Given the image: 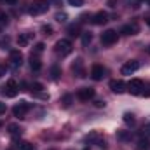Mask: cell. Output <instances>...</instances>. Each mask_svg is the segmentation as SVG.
<instances>
[{
    "label": "cell",
    "mask_w": 150,
    "mask_h": 150,
    "mask_svg": "<svg viewBox=\"0 0 150 150\" xmlns=\"http://www.w3.org/2000/svg\"><path fill=\"white\" fill-rule=\"evenodd\" d=\"M147 25H149V28H150V18H147Z\"/></svg>",
    "instance_id": "obj_39"
},
{
    "label": "cell",
    "mask_w": 150,
    "mask_h": 150,
    "mask_svg": "<svg viewBox=\"0 0 150 150\" xmlns=\"http://www.w3.org/2000/svg\"><path fill=\"white\" fill-rule=\"evenodd\" d=\"M9 58H11V63H12L14 67H21V63H23V54H21V52H19L18 49L11 51Z\"/></svg>",
    "instance_id": "obj_12"
},
{
    "label": "cell",
    "mask_w": 150,
    "mask_h": 150,
    "mask_svg": "<svg viewBox=\"0 0 150 150\" xmlns=\"http://www.w3.org/2000/svg\"><path fill=\"white\" fill-rule=\"evenodd\" d=\"M103 77H105V68L101 65H93V68H91V79L93 80H101Z\"/></svg>",
    "instance_id": "obj_11"
},
{
    "label": "cell",
    "mask_w": 150,
    "mask_h": 150,
    "mask_svg": "<svg viewBox=\"0 0 150 150\" xmlns=\"http://www.w3.org/2000/svg\"><path fill=\"white\" fill-rule=\"evenodd\" d=\"M56 21L65 23V21H67V14H65V12H58V14H56Z\"/></svg>",
    "instance_id": "obj_29"
},
{
    "label": "cell",
    "mask_w": 150,
    "mask_h": 150,
    "mask_svg": "<svg viewBox=\"0 0 150 150\" xmlns=\"http://www.w3.org/2000/svg\"><path fill=\"white\" fill-rule=\"evenodd\" d=\"M5 110H7L5 103H0V113H5Z\"/></svg>",
    "instance_id": "obj_33"
},
{
    "label": "cell",
    "mask_w": 150,
    "mask_h": 150,
    "mask_svg": "<svg viewBox=\"0 0 150 150\" xmlns=\"http://www.w3.org/2000/svg\"><path fill=\"white\" fill-rule=\"evenodd\" d=\"M96 107H105V101H101V100H98V101H96Z\"/></svg>",
    "instance_id": "obj_36"
},
{
    "label": "cell",
    "mask_w": 150,
    "mask_h": 150,
    "mask_svg": "<svg viewBox=\"0 0 150 150\" xmlns=\"http://www.w3.org/2000/svg\"><path fill=\"white\" fill-rule=\"evenodd\" d=\"M0 126H2V124H0Z\"/></svg>",
    "instance_id": "obj_43"
},
{
    "label": "cell",
    "mask_w": 150,
    "mask_h": 150,
    "mask_svg": "<svg viewBox=\"0 0 150 150\" xmlns=\"http://www.w3.org/2000/svg\"><path fill=\"white\" fill-rule=\"evenodd\" d=\"M133 2H142V0H133Z\"/></svg>",
    "instance_id": "obj_41"
},
{
    "label": "cell",
    "mask_w": 150,
    "mask_h": 150,
    "mask_svg": "<svg viewBox=\"0 0 150 150\" xmlns=\"http://www.w3.org/2000/svg\"><path fill=\"white\" fill-rule=\"evenodd\" d=\"M136 150H150V142L145 138H140L136 143Z\"/></svg>",
    "instance_id": "obj_19"
},
{
    "label": "cell",
    "mask_w": 150,
    "mask_h": 150,
    "mask_svg": "<svg viewBox=\"0 0 150 150\" xmlns=\"http://www.w3.org/2000/svg\"><path fill=\"white\" fill-rule=\"evenodd\" d=\"M18 93H19V86H18V82H16L14 79H9L7 84H5L4 89H2V94H4L5 98H14Z\"/></svg>",
    "instance_id": "obj_3"
},
{
    "label": "cell",
    "mask_w": 150,
    "mask_h": 150,
    "mask_svg": "<svg viewBox=\"0 0 150 150\" xmlns=\"http://www.w3.org/2000/svg\"><path fill=\"white\" fill-rule=\"evenodd\" d=\"M30 68H32L33 72H38V70L42 68V63H40V59H38L37 56H33V54H32V58H30Z\"/></svg>",
    "instance_id": "obj_16"
},
{
    "label": "cell",
    "mask_w": 150,
    "mask_h": 150,
    "mask_svg": "<svg viewBox=\"0 0 150 150\" xmlns=\"http://www.w3.org/2000/svg\"><path fill=\"white\" fill-rule=\"evenodd\" d=\"M120 33H124V35H136V33H138V25H136V23L124 25L122 30H120Z\"/></svg>",
    "instance_id": "obj_13"
},
{
    "label": "cell",
    "mask_w": 150,
    "mask_h": 150,
    "mask_svg": "<svg viewBox=\"0 0 150 150\" xmlns=\"http://www.w3.org/2000/svg\"><path fill=\"white\" fill-rule=\"evenodd\" d=\"M4 2H5V4H16L18 0H4Z\"/></svg>",
    "instance_id": "obj_38"
},
{
    "label": "cell",
    "mask_w": 150,
    "mask_h": 150,
    "mask_svg": "<svg viewBox=\"0 0 150 150\" xmlns=\"http://www.w3.org/2000/svg\"><path fill=\"white\" fill-rule=\"evenodd\" d=\"M143 131H145V133H147V134L150 136V122L147 124V126H145V129H143Z\"/></svg>",
    "instance_id": "obj_34"
},
{
    "label": "cell",
    "mask_w": 150,
    "mask_h": 150,
    "mask_svg": "<svg viewBox=\"0 0 150 150\" xmlns=\"http://www.w3.org/2000/svg\"><path fill=\"white\" fill-rule=\"evenodd\" d=\"M30 89H32L33 93H40V91L44 89V86H42V84H38V82H33V84L30 86Z\"/></svg>",
    "instance_id": "obj_26"
},
{
    "label": "cell",
    "mask_w": 150,
    "mask_h": 150,
    "mask_svg": "<svg viewBox=\"0 0 150 150\" xmlns=\"http://www.w3.org/2000/svg\"><path fill=\"white\" fill-rule=\"evenodd\" d=\"M147 51H149V54H150V45H149V49H147Z\"/></svg>",
    "instance_id": "obj_40"
},
{
    "label": "cell",
    "mask_w": 150,
    "mask_h": 150,
    "mask_svg": "<svg viewBox=\"0 0 150 150\" xmlns=\"http://www.w3.org/2000/svg\"><path fill=\"white\" fill-rule=\"evenodd\" d=\"M47 9H49L47 0H35V2L28 7V12H30L32 16H40V14L47 12Z\"/></svg>",
    "instance_id": "obj_2"
},
{
    "label": "cell",
    "mask_w": 150,
    "mask_h": 150,
    "mask_svg": "<svg viewBox=\"0 0 150 150\" xmlns=\"http://www.w3.org/2000/svg\"><path fill=\"white\" fill-rule=\"evenodd\" d=\"M30 38H32L30 33H21V35L18 37V45H19V47H26L28 42H30Z\"/></svg>",
    "instance_id": "obj_15"
},
{
    "label": "cell",
    "mask_w": 150,
    "mask_h": 150,
    "mask_svg": "<svg viewBox=\"0 0 150 150\" xmlns=\"http://www.w3.org/2000/svg\"><path fill=\"white\" fill-rule=\"evenodd\" d=\"M115 4H117V0H108V7H115Z\"/></svg>",
    "instance_id": "obj_35"
},
{
    "label": "cell",
    "mask_w": 150,
    "mask_h": 150,
    "mask_svg": "<svg viewBox=\"0 0 150 150\" xmlns=\"http://www.w3.org/2000/svg\"><path fill=\"white\" fill-rule=\"evenodd\" d=\"M44 47H45V45H44L42 42H38L37 45H35V52H42V51H44Z\"/></svg>",
    "instance_id": "obj_32"
},
{
    "label": "cell",
    "mask_w": 150,
    "mask_h": 150,
    "mask_svg": "<svg viewBox=\"0 0 150 150\" xmlns=\"http://www.w3.org/2000/svg\"><path fill=\"white\" fill-rule=\"evenodd\" d=\"M140 96H147V98H150V84L143 87V91H142V94H140Z\"/></svg>",
    "instance_id": "obj_31"
},
{
    "label": "cell",
    "mask_w": 150,
    "mask_h": 150,
    "mask_svg": "<svg viewBox=\"0 0 150 150\" xmlns=\"http://www.w3.org/2000/svg\"><path fill=\"white\" fill-rule=\"evenodd\" d=\"M126 86H127V91H129L131 94H136V96H140L142 91H143V87H145V84H143L142 79H131Z\"/></svg>",
    "instance_id": "obj_4"
},
{
    "label": "cell",
    "mask_w": 150,
    "mask_h": 150,
    "mask_svg": "<svg viewBox=\"0 0 150 150\" xmlns=\"http://www.w3.org/2000/svg\"><path fill=\"white\" fill-rule=\"evenodd\" d=\"M91 40H93V35H91L89 32H84V33H82V44H84V45H89Z\"/></svg>",
    "instance_id": "obj_24"
},
{
    "label": "cell",
    "mask_w": 150,
    "mask_h": 150,
    "mask_svg": "<svg viewBox=\"0 0 150 150\" xmlns=\"http://www.w3.org/2000/svg\"><path fill=\"white\" fill-rule=\"evenodd\" d=\"M5 74V68H4V67H2V65H0V77H2V75Z\"/></svg>",
    "instance_id": "obj_37"
},
{
    "label": "cell",
    "mask_w": 150,
    "mask_h": 150,
    "mask_svg": "<svg viewBox=\"0 0 150 150\" xmlns=\"http://www.w3.org/2000/svg\"><path fill=\"white\" fill-rule=\"evenodd\" d=\"M16 150H35V147L30 142H18L16 143Z\"/></svg>",
    "instance_id": "obj_18"
},
{
    "label": "cell",
    "mask_w": 150,
    "mask_h": 150,
    "mask_svg": "<svg viewBox=\"0 0 150 150\" xmlns=\"http://www.w3.org/2000/svg\"><path fill=\"white\" fill-rule=\"evenodd\" d=\"M72 42L68 40V38H61V40H58L56 44H54V51L59 54V56H68L70 52H72Z\"/></svg>",
    "instance_id": "obj_1"
},
{
    "label": "cell",
    "mask_w": 150,
    "mask_h": 150,
    "mask_svg": "<svg viewBox=\"0 0 150 150\" xmlns=\"http://www.w3.org/2000/svg\"><path fill=\"white\" fill-rule=\"evenodd\" d=\"M7 23H9V14L0 11V25H7Z\"/></svg>",
    "instance_id": "obj_27"
},
{
    "label": "cell",
    "mask_w": 150,
    "mask_h": 150,
    "mask_svg": "<svg viewBox=\"0 0 150 150\" xmlns=\"http://www.w3.org/2000/svg\"><path fill=\"white\" fill-rule=\"evenodd\" d=\"M30 110V103L28 101H19L14 108H12V113H14V117H18V119H25V115L28 113Z\"/></svg>",
    "instance_id": "obj_5"
},
{
    "label": "cell",
    "mask_w": 150,
    "mask_h": 150,
    "mask_svg": "<svg viewBox=\"0 0 150 150\" xmlns=\"http://www.w3.org/2000/svg\"><path fill=\"white\" fill-rule=\"evenodd\" d=\"M77 98H79L80 101H89V100L94 98V89H93V87H82V89H79Z\"/></svg>",
    "instance_id": "obj_8"
},
{
    "label": "cell",
    "mask_w": 150,
    "mask_h": 150,
    "mask_svg": "<svg viewBox=\"0 0 150 150\" xmlns=\"http://www.w3.org/2000/svg\"><path fill=\"white\" fill-rule=\"evenodd\" d=\"M117 40H119V35L115 30H107L101 33V44L103 45H113Z\"/></svg>",
    "instance_id": "obj_6"
},
{
    "label": "cell",
    "mask_w": 150,
    "mask_h": 150,
    "mask_svg": "<svg viewBox=\"0 0 150 150\" xmlns=\"http://www.w3.org/2000/svg\"><path fill=\"white\" fill-rule=\"evenodd\" d=\"M68 2V5H72V7H82L84 5V0H67Z\"/></svg>",
    "instance_id": "obj_28"
},
{
    "label": "cell",
    "mask_w": 150,
    "mask_h": 150,
    "mask_svg": "<svg viewBox=\"0 0 150 150\" xmlns=\"http://www.w3.org/2000/svg\"><path fill=\"white\" fill-rule=\"evenodd\" d=\"M93 25H96V26H101V25H105L107 21H108V14L107 12H103V11H100V12H96L94 16H93Z\"/></svg>",
    "instance_id": "obj_9"
},
{
    "label": "cell",
    "mask_w": 150,
    "mask_h": 150,
    "mask_svg": "<svg viewBox=\"0 0 150 150\" xmlns=\"http://www.w3.org/2000/svg\"><path fill=\"white\" fill-rule=\"evenodd\" d=\"M72 101H74V96H72V94H65V96L61 98V103H63L65 108H68V107L72 105Z\"/></svg>",
    "instance_id": "obj_22"
},
{
    "label": "cell",
    "mask_w": 150,
    "mask_h": 150,
    "mask_svg": "<svg viewBox=\"0 0 150 150\" xmlns=\"http://www.w3.org/2000/svg\"><path fill=\"white\" fill-rule=\"evenodd\" d=\"M124 122H126L127 126H134V117H133L131 113H124Z\"/></svg>",
    "instance_id": "obj_25"
},
{
    "label": "cell",
    "mask_w": 150,
    "mask_h": 150,
    "mask_svg": "<svg viewBox=\"0 0 150 150\" xmlns=\"http://www.w3.org/2000/svg\"><path fill=\"white\" fill-rule=\"evenodd\" d=\"M72 72H74L77 77H86V72H84V67H82V59H75V63L72 65Z\"/></svg>",
    "instance_id": "obj_14"
},
{
    "label": "cell",
    "mask_w": 150,
    "mask_h": 150,
    "mask_svg": "<svg viewBox=\"0 0 150 150\" xmlns=\"http://www.w3.org/2000/svg\"><path fill=\"white\" fill-rule=\"evenodd\" d=\"M117 138H119V140H122V142L131 140V131H119V133H117Z\"/></svg>",
    "instance_id": "obj_23"
},
{
    "label": "cell",
    "mask_w": 150,
    "mask_h": 150,
    "mask_svg": "<svg viewBox=\"0 0 150 150\" xmlns=\"http://www.w3.org/2000/svg\"><path fill=\"white\" fill-rule=\"evenodd\" d=\"M9 133H11V136H21V133H23V129L18 126V124H9Z\"/></svg>",
    "instance_id": "obj_17"
},
{
    "label": "cell",
    "mask_w": 150,
    "mask_h": 150,
    "mask_svg": "<svg viewBox=\"0 0 150 150\" xmlns=\"http://www.w3.org/2000/svg\"><path fill=\"white\" fill-rule=\"evenodd\" d=\"M59 77H61V68H59V67H56V65H54V67H51V79H52V80H58Z\"/></svg>",
    "instance_id": "obj_20"
},
{
    "label": "cell",
    "mask_w": 150,
    "mask_h": 150,
    "mask_svg": "<svg viewBox=\"0 0 150 150\" xmlns=\"http://www.w3.org/2000/svg\"><path fill=\"white\" fill-rule=\"evenodd\" d=\"M110 89H112L115 94H122V93L127 91V86H126L122 80H112V82H110Z\"/></svg>",
    "instance_id": "obj_10"
},
{
    "label": "cell",
    "mask_w": 150,
    "mask_h": 150,
    "mask_svg": "<svg viewBox=\"0 0 150 150\" xmlns=\"http://www.w3.org/2000/svg\"><path fill=\"white\" fill-rule=\"evenodd\" d=\"M68 33H70L72 37L82 35V33H80V26H79V25H70V26H68Z\"/></svg>",
    "instance_id": "obj_21"
},
{
    "label": "cell",
    "mask_w": 150,
    "mask_h": 150,
    "mask_svg": "<svg viewBox=\"0 0 150 150\" xmlns=\"http://www.w3.org/2000/svg\"><path fill=\"white\" fill-rule=\"evenodd\" d=\"M147 2H149V5H150V0H147Z\"/></svg>",
    "instance_id": "obj_42"
},
{
    "label": "cell",
    "mask_w": 150,
    "mask_h": 150,
    "mask_svg": "<svg viewBox=\"0 0 150 150\" xmlns=\"http://www.w3.org/2000/svg\"><path fill=\"white\" fill-rule=\"evenodd\" d=\"M138 68H140V63H138V61H134V59H131V61H127V63H124V65H122L120 74H122V75H131V74H134Z\"/></svg>",
    "instance_id": "obj_7"
},
{
    "label": "cell",
    "mask_w": 150,
    "mask_h": 150,
    "mask_svg": "<svg viewBox=\"0 0 150 150\" xmlns=\"http://www.w3.org/2000/svg\"><path fill=\"white\" fill-rule=\"evenodd\" d=\"M42 32H44V35H51V33H52V26L44 25V26H42Z\"/></svg>",
    "instance_id": "obj_30"
}]
</instances>
